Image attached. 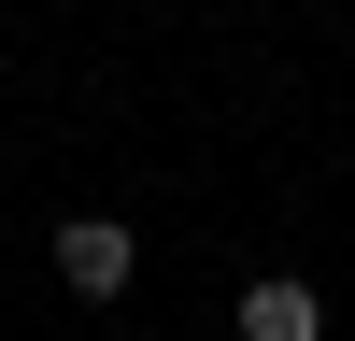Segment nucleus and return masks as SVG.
<instances>
[{"instance_id": "obj_2", "label": "nucleus", "mask_w": 355, "mask_h": 341, "mask_svg": "<svg viewBox=\"0 0 355 341\" xmlns=\"http://www.w3.org/2000/svg\"><path fill=\"white\" fill-rule=\"evenodd\" d=\"M242 341H327V299H313L299 270H256L242 284Z\"/></svg>"}, {"instance_id": "obj_1", "label": "nucleus", "mask_w": 355, "mask_h": 341, "mask_svg": "<svg viewBox=\"0 0 355 341\" xmlns=\"http://www.w3.org/2000/svg\"><path fill=\"white\" fill-rule=\"evenodd\" d=\"M128 270H142V242L114 213H71V227H57V284H71V299H128Z\"/></svg>"}]
</instances>
